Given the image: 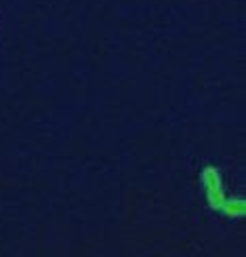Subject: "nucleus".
<instances>
[{
  "mask_svg": "<svg viewBox=\"0 0 246 257\" xmlns=\"http://www.w3.org/2000/svg\"><path fill=\"white\" fill-rule=\"evenodd\" d=\"M202 184H204V192H206V200L212 209H219L223 207V202L227 200L225 196V190H223L221 184V175L215 167H206L202 171Z\"/></svg>",
  "mask_w": 246,
  "mask_h": 257,
  "instance_id": "f257e3e1",
  "label": "nucleus"
},
{
  "mask_svg": "<svg viewBox=\"0 0 246 257\" xmlns=\"http://www.w3.org/2000/svg\"><path fill=\"white\" fill-rule=\"evenodd\" d=\"M221 211L225 213L227 217H233V219H240L246 215V202L242 198H236V200H225L223 202Z\"/></svg>",
  "mask_w": 246,
  "mask_h": 257,
  "instance_id": "f03ea898",
  "label": "nucleus"
}]
</instances>
